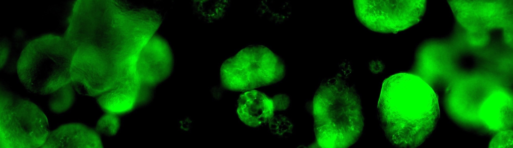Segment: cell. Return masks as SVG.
<instances>
[{
	"instance_id": "6da1fadb",
	"label": "cell",
	"mask_w": 513,
	"mask_h": 148,
	"mask_svg": "<svg viewBox=\"0 0 513 148\" xmlns=\"http://www.w3.org/2000/svg\"><path fill=\"white\" fill-rule=\"evenodd\" d=\"M64 33L74 51L71 82L77 93L96 97L136 82L152 37L143 4L128 0H73Z\"/></svg>"
},
{
	"instance_id": "7a4b0ae2",
	"label": "cell",
	"mask_w": 513,
	"mask_h": 148,
	"mask_svg": "<svg viewBox=\"0 0 513 148\" xmlns=\"http://www.w3.org/2000/svg\"><path fill=\"white\" fill-rule=\"evenodd\" d=\"M377 117L388 142L397 148H414L435 129L440 117L438 97L419 77L398 73L383 81Z\"/></svg>"
},
{
	"instance_id": "3957f363",
	"label": "cell",
	"mask_w": 513,
	"mask_h": 148,
	"mask_svg": "<svg viewBox=\"0 0 513 148\" xmlns=\"http://www.w3.org/2000/svg\"><path fill=\"white\" fill-rule=\"evenodd\" d=\"M342 73L324 79L312 103L315 141L310 148H346L361 138L364 118L360 95Z\"/></svg>"
},
{
	"instance_id": "277c9868",
	"label": "cell",
	"mask_w": 513,
	"mask_h": 148,
	"mask_svg": "<svg viewBox=\"0 0 513 148\" xmlns=\"http://www.w3.org/2000/svg\"><path fill=\"white\" fill-rule=\"evenodd\" d=\"M74 53L64 33L48 32L31 38L18 61L21 83L31 93L51 94L71 82Z\"/></svg>"
},
{
	"instance_id": "5b68a950",
	"label": "cell",
	"mask_w": 513,
	"mask_h": 148,
	"mask_svg": "<svg viewBox=\"0 0 513 148\" xmlns=\"http://www.w3.org/2000/svg\"><path fill=\"white\" fill-rule=\"evenodd\" d=\"M285 61L261 44L249 45L226 59L219 73V87L212 89L216 99L224 91L245 92L270 86L285 77Z\"/></svg>"
},
{
	"instance_id": "8992f818",
	"label": "cell",
	"mask_w": 513,
	"mask_h": 148,
	"mask_svg": "<svg viewBox=\"0 0 513 148\" xmlns=\"http://www.w3.org/2000/svg\"><path fill=\"white\" fill-rule=\"evenodd\" d=\"M50 132L43 111L29 99L13 92L1 82L0 148H41Z\"/></svg>"
},
{
	"instance_id": "52a82bcc",
	"label": "cell",
	"mask_w": 513,
	"mask_h": 148,
	"mask_svg": "<svg viewBox=\"0 0 513 148\" xmlns=\"http://www.w3.org/2000/svg\"><path fill=\"white\" fill-rule=\"evenodd\" d=\"M358 20L370 30L397 33L417 23L423 16L426 0L353 1Z\"/></svg>"
},
{
	"instance_id": "ba28073f",
	"label": "cell",
	"mask_w": 513,
	"mask_h": 148,
	"mask_svg": "<svg viewBox=\"0 0 513 148\" xmlns=\"http://www.w3.org/2000/svg\"><path fill=\"white\" fill-rule=\"evenodd\" d=\"M43 148H102L101 135L95 128L80 123L60 125L51 131Z\"/></svg>"
},
{
	"instance_id": "9c48e42d",
	"label": "cell",
	"mask_w": 513,
	"mask_h": 148,
	"mask_svg": "<svg viewBox=\"0 0 513 148\" xmlns=\"http://www.w3.org/2000/svg\"><path fill=\"white\" fill-rule=\"evenodd\" d=\"M236 111L240 121L251 128L266 126L275 113L271 98L255 90L245 91L240 95Z\"/></svg>"
},
{
	"instance_id": "30bf717a",
	"label": "cell",
	"mask_w": 513,
	"mask_h": 148,
	"mask_svg": "<svg viewBox=\"0 0 513 148\" xmlns=\"http://www.w3.org/2000/svg\"><path fill=\"white\" fill-rule=\"evenodd\" d=\"M229 0H195L192 3L194 13L206 22L221 19L230 5Z\"/></svg>"
},
{
	"instance_id": "8fae6325",
	"label": "cell",
	"mask_w": 513,
	"mask_h": 148,
	"mask_svg": "<svg viewBox=\"0 0 513 148\" xmlns=\"http://www.w3.org/2000/svg\"><path fill=\"white\" fill-rule=\"evenodd\" d=\"M76 92L71 82L54 91L49 100L50 111L56 114H61L71 109L77 100Z\"/></svg>"
},
{
	"instance_id": "7c38bea8",
	"label": "cell",
	"mask_w": 513,
	"mask_h": 148,
	"mask_svg": "<svg viewBox=\"0 0 513 148\" xmlns=\"http://www.w3.org/2000/svg\"><path fill=\"white\" fill-rule=\"evenodd\" d=\"M120 116L106 113L98 120L95 129L101 135L107 137L115 136L121 126Z\"/></svg>"
},
{
	"instance_id": "4fadbf2b",
	"label": "cell",
	"mask_w": 513,
	"mask_h": 148,
	"mask_svg": "<svg viewBox=\"0 0 513 148\" xmlns=\"http://www.w3.org/2000/svg\"><path fill=\"white\" fill-rule=\"evenodd\" d=\"M271 133L280 138H287L293 131L294 126L291 120L283 115L274 116L269 123Z\"/></svg>"
},
{
	"instance_id": "5bb4252c",
	"label": "cell",
	"mask_w": 513,
	"mask_h": 148,
	"mask_svg": "<svg viewBox=\"0 0 513 148\" xmlns=\"http://www.w3.org/2000/svg\"><path fill=\"white\" fill-rule=\"evenodd\" d=\"M512 146V131L507 130L500 132L491 141L489 148H511Z\"/></svg>"
},
{
	"instance_id": "9a60e30c",
	"label": "cell",
	"mask_w": 513,
	"mask_h": 148,
	"mask_svg": "<svg viewBox=\"0 0 513 148\" xmlns=\"http://www.w3.org/2000/svg\"><path fill=\"white\" fill-rule=\"evenodd\" d=\"M12 52V43L11 41L5 36L1 38L0 39V69L3 70L6 64L9 61Z\"/></svg>"
},
{
	"instance_id": "2e32d148",
	"label": "cell",
	"mask_w": 513,
	"mask_h": 148,
	"mask_svg": "<svg viewBox=\"0 0 513 148\" xmlns=\"http://www.w3.org/2000/svg\"><path fill=\"white\" fill-rule=\"evenodd\" d=\"M13 38L14 46L21 52L31 39L28 38L26 31L18 28L14 30Z\"/></svg>"
},
{
	"instance_id": "e0dca14e",
	"label": "cell",
	"mask_w": 513,
	"mask_h": 148,
	"mask_svg": "<svg viewBox=\"0 0 513 148\" xmlns=\"http://www.w3.org/2000/svg\"><path fill=\"white\" fill-rule=\"evenodd\" d=\"M271 99L275 111L285 110L290 106L291 102L290 96L287 94H276Z\"/></svg>"
}]
</instances>
